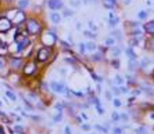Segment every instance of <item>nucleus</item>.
<instances>
[{
	"mask_svg": "<svg viewBox=\"0 0 154 134\" xmlns=\"http://www.w3.org/2000/svg\"><path fill=\"white\" fill-rule=\"evenodd\" d=\"M50 87L53 88V91L56 93H65V86L63 84V83H57V82H51L50 83Z\"/></svg>",
	"mask_w": 154,
	"mask_h": 134,
	"instance_id": "obj_6",
	"label": "nucleus"
},
{
	"mask_svg": "<svg viewBox=\"0 0 154 134\" xmlns=\"http://www.w3.org/2000/svg\"><path fill=\"white\" fill-rule=\"evenodd\" d=\"M11 15L14 17V19H13L11 22H14V24H17V25L25 21V15H24L22 11H15V13H14V11H11Z\"/></svg>",
	"mask_w": 154,
	"mask_h": 134,
	"instance_id": "obj_5",
	"label": "nucleus"
},
{
	"mask_svg": "<svg viewBox=\"0 0 154 134\" xmlns=\"http://www.w3.org/2000/svg\"><path fill=\"white\" fill-rule=\"evenodd\" d=\"M50 54H51V50H50V47H42V49L38 51V55H36V58H38V61H40V62H45V61L49 60Z\"/></svg>",
	"mask_w": 154,
	"mask_h": 134,
	"instance_id": "obj_2",
	"label": "nucleus"
},
{
	"mask_svg": "<svg viewBox=\"0 0 154 134\" xmlns=\"http://www.w3.org/2000/svg\"><path fill=\"white\" fill-rule=\"evenodd\" d=\"M25 39H26V35H25V33H15V36H14L15 43H21L22 40H25Z\"/></svg>",
	"mask_w": 154,
	"mask_h": 134,
	"instance_id": "obj_15",
	"label": "nucleus"
},
{
	"mask_svg": "<svg viewBox=\"0 0 154 134\" xmlns=\"http://www.w3.org/2000/svg\"><path fill=\"white\" fill-rule=\"evenodd\" d=\"M126 55H128V58L129 60H136V54H135V51L132 50V47H128V49L125 50Z\"/></svg>",
	"mask_w": 154,
	"mask_h": 134,
	"instance_id": "obj_14",
	"label": "nucleus"
},
{
	"mask_svg": "<svg viewBox=\"0 0 154 134\" xmlns=\"http://www.w3.org/2000/svg\"><path fill=\"white\" fill-rule=\"evenodd\" d=\"M47 4H49V7L51 10H60V8L63 7V1L61 0H49Z\"/></svg>",
	"mask_w": 154,
	"mask_h": 134,
	"instance_id": "obj_7",
	"label": "nucleus"
},
{
	"mask_svg": "<svg viewBox=\"0 0 154 134\" xmlns=\"http://www.w3.org/2000/svg\"><path fill=\"white\" fill-rule=\"evenodd\" d=\"M79 50H81V53H85L86 51V43H81L79 44Z\"/></svg>",
	"mask_w": 154,
	"mask_h": 134,
	"instance_id": "obj_27",
	"label": "nucleus"
},
{
	"mask_svg": "<svg viewBox=\"0 0 154 134\" xmlns=\"http://www.w3.org/2000/svg\"><path fill=\"white\" fill-rule=\"evenodd\" d=\"M64 15H65V17H70V15H72V11H70V10H64Z\"/></svg>",
	"mask_w": 154,
	"mask_h": 134,
	"instance_id": "obj_39",
	"label": "nucleus"
},
{
	"mask_svg": "<svg viewBox=\"0 0 154 134\" xmlns=\"http://www.w3.org/2000/svg\"><path fill=\"white\" fill-rule=\"evenodd\" d=\"M103 57H102V53H96L95 55H92V60L93 61H100Z\"/></svg>",
	"mask_w": 154,
	"mask_h": 134,
	"instance_id": "obj_23",
	"label": "nucleus"
},
{
	"mask_svg": "<svg viewBox=\"0 0 154 134\" xmlns=\"http://www.w3.org/2000/svg\"><path fill=\"white\" fill-rule=\"evenodd\" d=\"M103 4H104V7H107V8H112L117 4V0H104Z\"/></svg>",
	"mask_w": 154,
	"mask_h": 134,
	"instance_id": "obj_16",
	"label": "nucleus"
},
{
	"mask_svg": "<svg viewBox=\"0 0 154 134\" xmlns=\"http://www.w3.org/2000/svg\"><path fill=\"white\" fill-rule=\"evenodd\" d=\"M0 105H1V102H0Z\"/></svg>",
	"mask_w": 154,
	"mask_h": 134,
	"instance_id": "obj_53",
	"label": "nucleus"
},
{
	"mask_svg": "<svg viewBox=\"0 0 154 134\" xmlns=\"http://www.w3.org/2000/svg\"><path fill=\"white\" fill-rule=\"evenodd\" d=\"M89 28H90V29H93V31H96V29H97V28H96V25L93 24L92 21H89Z\"/></svg>",
	"mask_w": 154,
	"mask_h": 134,
	"instance_id": "obj_37",
	"label": "nucleus"
},
{
	"mask_svg": "<svg viewBox=\"0 0 154 134\" xmlns=\"http://www.w3.org/2000/svg\"><path fill=\"white\" fill-rule=\"evenodd\" d=\"M82 129H83V130H86V131H88V130H90L92 127L89 126V124H82Z\"/></svg>",
	"mask_w": 154,
	"mask_h": 134,
	"instance_id": "obj_40",
	"label": "nucleus"
},
{
	"mask_svg": "<svg viewBox=\"0 0 154 134\" xmlns=\"http://www.w3.org/2000/svg\"><path fill=\"white\" fill-rule=\"evenodd\" d=\"M3 68H4V62L0 60V69H3Z\"/></svg>",
	"mask_w": 154,
	"mask_h": 134,
	"instance_id": "obj_46",
	"label": "nucleus"
},
{
	"mask_svg": "<svg viewBox=\"0 0 154 134\" xmlns=\"http://www.w3.org/2000/svg\"><path fill=\"white\" fill-rule=\"evenodd\" d=\"M112 67H114V68H115V69H118V68H119V61L118 60H112Z\"/></svg>",
	"mask_w": 154,
	"mask_h": 134,
	"instance_id": "obj_31",
	"label": "nucleus"
},
{
	"mask_svg": "<svg viewBox=\"0 0 154 134\" xmlns=\"http://www.w3.org/2000/svg\"><path fill=\"white\" fill-rule=\"evenodd\" d=\"M119 53H121V49H119V47H117V49H112V54H114L115 57H118Z\"/></svg>",
	"mask_w": 154,
	"mask_h": 134,
	"instance_id": "obj_29",
	"label": "nucleus"
},
{
	"mask_svg": "<svg viewBox=\"0 0 154 134\" xmlns=\"http://www.w3.org/2000/svg\"><path fill=\"white\" fill-rule=\"evenodd\" d=\"M28 4H29L28 0H20V1H18V6H20V8H26V7H28Z\"/></svg>",
	"mask_w": 154,
	"mask_h": 134,
	"instance_id": "obj_18",
	"label": "nucleus"
},
{
	"mask_svg": "<svg viewBox=\"0 0 154 134\" xmlns=\"http://www.w3.org/2000/svg\"><path fill=\"white\" fill-rule=\"evenodd\" d=\"M112 93L115 95H119L121 94V90H119V87H112Z\"/></svg>",
	"mask_w": 154,
	"mask_h": 134,
	"instance_id": "obj_32",
	"label": "nucleus"
},
{
	"mask_svg": "<svg viewBox=\"0 0 154 134\" xmlns=\"http://www.w3.org/2000/svg\"><path fill=\"white\" fill-rule=\"evenodd\" d=\"M95 129H96V130H99V131H102V133H107V129L103 127V126H99V124H96Z\"/></svg>",
	"mask_w": 154,
	"mask_h": 134,
	"instance_id": "obj_25",
	"label": "nucleus"
},
{
	"mask_svg": "<svg viewBox=\"0 0 154 134\" xmlns=\"http://www.w3.org/2000/svg\"><path fill=\"white\" fill-rule=\"evenodd\" d=\"M130 44H132V46H136V44H137V39H132V40H130Z\"/></svg>",
	"mask_w": 154,
	"mask_h": 134,
	"instance_id": "obj_43",
	"label": "nucleus"
},
{
	"mask_svg": "<svg viewBox=\"0 0 154 134\" xmlns=\"http://www.w3.org/2000/svg\"><path fill=\"white\" fill-rule=\"evenodd\" d=\"M118 22H119V18L117 17L112 11H110V19H108L110 26H112V28H114V26H117V25H118Z\"/></svg>",
	"mask_w": 154,
	"mask_h": 134,
	"instance_id": "obj_8",
	"label": "nucleus"
},
{
	"mask_svg": "<svg viewBox=\"0 0 154 134\" xmlns=\"http://www.w3.org/2000/svg\"><path fill=\"white\" fill-rule=\"evenodd\" d=\"M105 95H107V98H111V93L107 91V93H105Z\"/></svg>",
	"mask_w": 154,
	"mask_h": 134,
	"instance_id": "obj_48",
	"label": "nucleus"
},
{
	"mask_svg": "<svg viewBox=\"0 0 154 134\" xmlns=\"http://www.w3.org/2000/svg\"><path fill=\"white\" fill-rule=\"evenodd\" d=\"M112 104H114V106H121V101H119L118 98L114 100V101H112Z\"/></svg>",
	"mask_w": 154,
	"mask_h": 134,
	"instance_id": "obj_35",
	"label": "nucleus"
},
{
	"mask_svg": "<svg viewBox=\"0 0 154 134\" xmlns=\"http://www.w3.org/2000/svg\"><path fill=\"white\" fill-rule=\"evenodd\" d=\"M0 49H1V50H6V49H7V44H6V42L0 40Z\"/></svg>",
	"mask_w": 154,
	"mask_h": 134,
	"instance_id": "obj_33",
	"label": "nucleus"
},
{
	"mask_svg": "<svg viewBox=\"0 0 154 134\" xmlns=\"http://www.w3.org/2000/svg\"><path fill=\"white\" fill-rule=\"evenodd\" d=\"M64 131H65V134H72V133H71L70 126H65V130H64Z\"/></svg>",
	"mask_w": 154,
	"mask_h": 134,
	"instance_id": "obj_42",
	"label": "nucleus"
},
{
	"mask_svg": "<svg viewBox=\"0 0 154 134\" xmlns=\"http://www.w3.org/2000/svg\"><path fill=\"white\" fill-rule=\"evenodd\" d=\"M124 1H125V4H129L130 1H132V0H124Z\"/></svg>",
	"mask_w": 154,
	"mask_h": 134,
	"instance_id": "obj_50",
	"label": "nucleus"
},
{
	"mask_svg": "<svg viewBox=\"0 0 154 134\" xmlns=\"http://www.w3.org/2000/svg\"><path fill=\"white\" fill-rule=\"evenodd\" d=\"M153 43H154V42H153Z\"/></svg>",
	"mask_w": 154,
	"mask_h": 134,
	"instance_id": "obj_54",
	"label": "nucleus"
},
{
	"mask_svg": "<svg viewBox=\"0 0 154 134\" xmlns=\"http://www.w3.org/2000/svg\"><path fill=\"white\" fill-rule=\"evenodd\" d=\"M83 35H85V36H88V37H92V39H93V37H96V33H92L90 31H85V32H83Z\"/></svg>",
	"mask_w": 154,
	"mask_h": 134,
	"instance_id": "obj_24",
	"label": "nucleus"
},
{
	"mask_svg": "<svg viewBox=\"0 0 154 134\" xmlns=\"http://www.w3.org/2000/svg\"><path fill=\"white\" fill-rule=\"evenodd\" d=\"M96 49H97V46H96V43H93V42H89V43H86V50H89V51H95Z\"/></svg>",
	"mask_w": 154,
	"mask_h": 134,
	"instance_id": "obj_17",
	"label": "nucleus"
},
{
	"mask_svg": "<svg viewBox=\"0 0 154 134\" xmlns=\"http://www.w3.org/2000/svg\"><path fill=\"white\" fill-rule=\"evenodd\" d=\"M33 71H35V64H33V62L28 64V65L24 68V73L25 75H32V73H33Z\"/></svg>",
	"mask_w": 154,
	"mask_h": 134,
	"instance_id": "obj_11",
	"label": "nucleus"
},
{
	"mask_svg": "<svg viewBox=\"0 0 154 134\" xmlns=\"http://www.w3.org/2000/svg\"><path fill=\"white\" fill-rule=\"evenodd\" d=\"M56 40H57V36L54 35L53 32H47V33H45V35L42 36V42L45 43V44H49V46L54 44Z\"/></svg>",
	"mask_w": 154,
	"mask_h": 134,
	"instance_id": "obj_4",
	"label": "nucleus"
},
{
	"mask_svg": "<svg viewBox=\"0 0 154 134\" xmlns=\"http://www.w3.org/2000/svg\"><path fill=\"white\" fill-rule=\"evenodd\" d=\"M114 83H115V84H124V78L122 76H115Z\"/></svg>",
	"mask_w": 154,
	"mask_h": 134,
	"instance_id": "obj_22",
	"label": "nucleus"
},
{
	"mask_svg": "<svg viewBox=\"0 0 154 134\" xmlns=\"http://www.w3.org/2000/svg\"><path fill=\"white\" fill-rule=\"evenodd\" d=\"M13 134H24V133H21V131H18V133H13Z\"/></svg>",
	"mask_w": 154,
	"mask_h": 134,
	"instance_id": "obj_52",
	"label": "nucleus"
},
{
	"mask_svg": "<svg viewBox=\"0 0 154 134\" xmlns=\"http://www.w3.org/2000/svg\"><path fill=\"white\" fill-rule=\"evenodd\" d=\"M119 88H121V93H126V91H128V88H125V87H119Z\"/></svg>",
	"mask_w": 154,
	"mask_h": 134,
	"instance_id": "obj_45",
	"label": "nucleus"
},
{
	"mask_svg": "<svg viewBox=\"0 0 154 134\" xmlns=\"http://www.w3.org/2000/svg\"><path fill=\"white\" fill-rule=\"evenodd\" d=\"M96 108H97V112L100 113V115H103V113H104V111H103V108L100 106V104H99V105H96Z\"/></svg>",
	"mask_w": 154,
	"mask_h": 134,
	"instance_id": "obj_36",
	"label": "nucleus"
},
{
	"mask_svg": "<svg viewBox=\"0 0 154 134\" xmlns=\"http://www.w3.org/2000/svg\"><path fill=\"white\" fill-rule=\"evenodd\" d=\"M114 44H115V39H114V37H108V39L105 40V46L111 47V46H114Z\"/></svg>",
	"mask_w": 154,
	"mask_h": 134,
	"instance_id": "obj_20",
	"label": "nucleus"
},
{
	"mask_svg": "<svg viewBox=\"0 0 154 134\" xmlns=\"http://www.w3.org/2000/svg\"><path fill=\"white\" fill-rule=\"evenodd\" d=\"M112 134H122V129H121V127H115V129L112 130Z\"/></svg>",
	"mask_w": 154,
	"mask_h": 134,
	"instance_id": "obj_28",
	"label": "nucleus"
},
{
	"mask_svg": "<svg viewBox=\"0 0 154 134\" xmlns=\"http://www.w3.org/2000/svg\"><path fill=\"white\" fill-rule=\"evenodd\" d=\"M71 6H74V7H78L79 4H81V0H70Z\"/></svg>",
	"mask_w": 154,
	"mask_h": 134,
	"instance_id": "obj_26",
	"label": "nucleus"
},
{
	"mask_svg": "<svg viewBox=\"0 0 154 134\" xmlns=\"http://www.w3.org/2000/svg\"><path fill=\"white\" fill-rule=\"evenodd\" d=\"M50 19H51L53 24H58V22L61 21V15H60L58 13H56V11H53L51 14H50Z\"/></svg>",
	"mask_w": 154,
	"mask_h": 134,
	"instance_id": "obj_10",
	"label": "nucleus"
},
{
	"mask_svg": "<svg viewBox=\"0 0 154 134\" xmlns=\"http://www.w3.org/2000/svg\"><path fill=\"white\" fill-rule=\"evenodd\" d=\"M42 31V26L36 19H28L26 21V32L29 35H38Z\"/></svg>",
	"mask_w": 154,
	"mask_h": 134,
	"instance_id": "obj_1",
	"label": "nucleus"
},
{
	"mask_svg": "<svg viewBox=\"0 0 154 134\" xmlns=\"http://www.w3.org/2000/svg\"><path fill=\"white\" fill-rule=\"evenodd\" d=\"M11 26H13V22H11L7 17H1V18H0V32L10 31Z\"/></svg>",
	"mask_w": 154,
	"mask_h": 134,
	"instance_id": "obj_3",
	"label": "nucleus"
},
{
	"mask_svg": "<svg viewBox=\"0 0 154 134\" xmlns=\"http://www.w3.org/2000/svg\"><path fill=\"white\" fill-rule=\"evenodd\" d=\"M15 131H21L22 133V127L21 126H15Z\"/></svg>",
	"mask_w": 154,
	"mask_h": 134,
	"instance_id": "obj_44",
	"label": "nucleus"
},
{
	"mask_svg": "<svg viewBox=\"0 0 154 134\" xmlns=\"http://www.w3.org/2000/svg\"><path fill=\"white\" fill-rule=\"evenodd\" d=\"M0 134H4V130H3V127H0Z\"/></svg>",
	"mask_w": 154,
	"mask_h": 134,
	"instance_id": "obj_51",
	"label": "nucleus"
},
{
	"mask_svg": "<svg viewBox=\"0 0 154 134\" xmlns=\"http://www.w3.org/2000/svg\"><path fill=\"white\" fill-rule=\"evenodd\" d=\"M112 37H117L118 40H121L122 39V33H121V31H112Z\"/></svg>",
	"mask_w": 154,
	"mask_h": 134,
	"instance_id": "obj_19",
	"label": "nucleus"
},
{
	"mask_svg": "<svg viewBox=\"0 0 154 134\" xmlns=\"http://www.w3.org/2000/svg\"><path fill=\"white\" fill-rule=\"evenodd\" d=\"M146 11H140V13H139V18H140V19H144V18H146Z\"/></svg>",
	"mask_w": 154,
	"mask_h": 134,
	"instance_id": "obj_34",
	"label": "nucleus"
},
{
	"mask_svg": "<svg viewBox=\"0 0 154 134\" xmlns=\"http://www.w3.org/2000/svg\"><path fill=\"white\" fill-rule=\"evenodd\" d=\"M144 31H146L147 33H150V35H154V21L147 22V24L144 25Z\"/></svg>",
	"mask_w": 154,
	"mask_h": 134,
	"instance_id": "obj_9",
	"label": "nucleus"
},
{
	"mask_svg": "<svg viewBox=\"0 0 154 134\" xmlns=\"http://www.w3.org/2000/svg\"><path fill=\"white\" fill-rule=\"evenodd\" d=\"M85 3H90V1H97V0H83Z\"/></svg>",
	"mask_w": 154,
	"mask_h": 134,
	"instance_id": "obj_49",
	"label": "nucleus"
},
{
	"mask_svg": "<svg viewBox=\"0 0 154 134\" xmlns=\"http://www.w3.org/2000/svg\"><path fill=\"white\" fill-rule=\"evenodd\" d=\"M111 117H112V120H114V122H118V120H119V115H118L117 112H114V113H112V115H111Z\"/></svg>",
	"mask_w": 154,
	"mask_h": 134,
	"instance_id": "obj_30",
	"label": "nucleus"
},
{
	"mask_svg": "<svg viewBox=\"0 0 154 134\" xmlns=\"http://www.w3.org/2000/svg\"><path fill=\"white\" fill-rule=\"evenodd\" d=\"M137 131H139V134H144V129H139Z\"/></svg>",
	"mask_w": 154,
	"mask_h": 134,
	"instance_id": "obj_47",
	"label": "nucleus"
},
{
	"mask_svg": "<svg viewBox=\"0 0 154 134\" xmlns=\"http://www.w3.org/2000/svg\"><path fill=\"white\" fill-rule=\"evenodd\" d=\"M60 120H61V112H60L57 116H54V122H56V123H57V122H60Z\"/></svg>",
	"mask_w": 154,
	"mask_h": 134,
	"instance_id": "obj_38",
	"label": "nucleus"
},
{
	"mask_svg": "<svg viewBox=\"0 0 154 134\" xmlns=\"http://www.w3.org/2000/svg\"><path fill=\"white\" fill-rule=\"evenodd\" d=\"M10 65L13 68H15V69H18V68H21V65H22V60H20V58H13V60L10 61Z\"/></svg>",
	"mask_w": 154,
	"mask_h": 134,
	"instance_id": "obj_12",
	"label": "nucleus"
},
{
	"mask_svg": "<svg viewBox=\"0 0 154 134\" xmlns=\"http://www.w3.org/2000/svg\"><path fill=\"white\" fill-rule=\"evenodd\" d=\"M6 95H7V97L11 100V101H15V100H17V97H15V94H14L13 91H10V90H8V91H6Z\"/></svg>",
	"mask_w": 154,
	"mask_h": 134,
	"instance_id": "obj_21",
	"label": "nucleus"
},
{
	"mask_svg": "<svg viewBox=\"0 0 154 134\" xmlns=\"http://www.w3.org/2000/svg\"><path fill=\"white\" fill-rule=\"evenodd\" d=\"M17 44H18V46H17L18 51H22L25 47H28V46H29V40H28V39H25V40H22L21 43H17Z\"/></svg>",
	"mask_w": 154,
	"mask_h": 134,
	"instance_id": "obj_13",
	"label": "nucleus"
},
{
	"mask_svg": "<svg viewBox=\"0 0 154 134\" xmlns=\"http://www.w3.org/2000/svg\"><path fill=\"white\" fill-rule=\"evenodd\" d=\"M92 76H93V79H95V80H97V82H102V79L99 78L97 75H95V73H93V72H92Z\"/></svg>",
	"mask_w": 154,
	"mask_h": 134,
	"instance_id": "obj_41",
	"label": "nucleus"
}]
</instances>
